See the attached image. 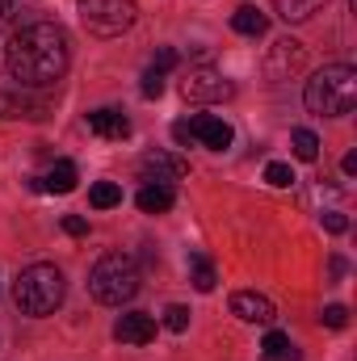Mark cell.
I'll use <instances>...</instances> for the list:
<instances>
[{"instance_id":"cell-27","label":"cell","mask_w":357,"mask_h":361,"mask_svg":"<svg viewBox=\"0 0 357 361\" xmlns=\"http://www.w3.org/2000/svg\"><path fill=\"white\" fill-rule=\"evenodd\" d=\"M152 68H156V72H169V68H177V51H173V47H160Z\"/></svg>"},{"instance_id":"cell-6","label":"cell","mask_w":357,"mask_h":361,"mask_svg":"<svg viewBox=\"0 0 357 361\" xmlns=\"http://www.w3.org/2000/svg\"><path fill=\"white\" fill-rule=\"evenodd\" d=\"M181 97L193 101V105H214V101H227L231 97V85L214 68H189L185 80H181Z\"/></svg>"},{"instance_id":"cell-4","label":"cell","mask_w":357,"mask_h":361,"mask_svg":"<svg viewBox=\"0 0 357 361\" xmlns=\"http://www.w3.org/2000/svg\"><path fill=\"white\" fill-rule=\"evenodd\" d=\"M63 290H68L63 273L55 269V265H47V261H38V265H25V269L17 273V281H13V302H17L25 315H51V311L63 302Z\"/></svg>"},{"instance_id":"cell-31","label":"cell","mask_w":357,"mask_h":361,"mask_svg":"<svg viewBox=\"0 0 357 361\" xmlns=\"http://www.w3.org/2000/svg\"><path fill=\"white\" fill-rule=\"evenodd\" d=\"M341 169H345V177H353V173H357V152L345 156V164H341Z\"/></svg>"},{"instance_id":"cell-17","label":"cell","mask_w":357,"mask_h":361,"mask_svg":"<svg viewBox=\"0 0 357 361\" xmlns=\"http://www.w3.org/2000/svg\"><path fill=\"white\" fill-rule=\"evenodd\" d=\"M261 361H298V349L286 332H269L261 341Z\"/></svg>"},{"instance_id":"cell-12","label":"cell","mask_w":357,"mask_h":361,"mask_svg":"<svg viewBox=\"0 0 357 361\" xmlns=\"http://www.w3.org/2000/svg\"><path fill=\"white\" fill-rule=\"evenodd\" d=\"M173 202H177L173 185H143V189H139V197H135V206H139L143 214H169V210H173Z\"/></svg>"},{"instance_id":"cell-14","label":"cell","mask_w":357,"mask_h":361,"mask_svg":"<svg viewBox=\"0 0 357 361\" xmlns=\"http://www.w3.org/2000/svg\"><path fill=\"white\" fill-rule=\"evenodd\" d=\"M231 30L244 34V38H261V34L269 30V17L257 8V4H240V8L231 13Z\"/></svg>"},{"instance_id":"cell-25","label":"cell","mask_w":357,"mask_h":361,"mask_svg":"<svg viewBox=\"0 0 357 361\" xmlns=\"http://www.w3.org/2000/svg\"><path fill=\"white\" fill-rule=\"evenodd\" d=\"M164 328H169V332H185V328H189V307L173 302V307L164 311Z\"/></svg>"},{"instance_id":"cell-11","label":"cell","mask_w":357,"mask_h":361,"mask_svg":"<svg viewBox=\"0 0 357 361\" xmlns=\"http://www.w3.org/2000/svg\"><path fill=\"white\" fill-rule=\"evenodd\" d=\"M89 130L101 135V139H126V135H131V118H126L122 109H92Z\"/></svg>"},{"instance_id":"cell-16","label":"cell","mask_w":357,"mask_h":361,"mask_svg":"<svg viewBox=\"0 0 357 361\" xmlns=\"http://www.w3.org/2000/svg\"><path fill=\"white\" fill-rule=\"evenodd\" d=\"M298 63H303V47H298L294 38H282V42H273V59H269V72H273V76H282L286 68L294 72Z\"/></svg>"},{"instance_id":"cell-29","label":"cell","mask_w":357,"mask_h":361,"mask_svg":"<svg viewBox=\"0 0 357 361\" xmlns=\"http://www.w3.org/2000/svg\"><path fill=\"white\" fill-rule=\"evenodd\" d=\"M173 139H177L181 147H189V143H193V130H189V118H181V122H173Z\"/></svg>"},{"instance_id":"cell-23","label":"cell","mask_w":357,"mask_h":361,"mask_svg":"<svg viewBox=\"0 0 357 361\" xmlns=\"http://www.w3.org/2000/svg\"><path fill=\"white\" fill-rule=\"evenodd\" d=\"M320 324L324 328H349V307H341V302H332V307H324V315H320Z\"/></svg>"},{"instance_id":"cell-3","label":"cell","mask_w":357,"mask_h":361,"mask_svg":"<svg viewBox=\"0 0 357 361\" xmlns=\"http://www.w3.org/2000/svg\"><path fill=\"white\" fill-rule=\"evenodd\" d=\"M89 294L101 307H122L139 294V265L126 252H105L89 269Z\"/></svg>"},{"instance_id":"cell-15","label":"cell","mask_w":357,"mask_h":361,"mask_svg":"<svg viewBox=\"0 0 357 361\" xmlns=\"http://www.w3.org/2000/svg\"><path fill=\"white\" fill-rule=\"evenodd\" d=\"M76 180H80L76 164H72V160H59V164H55L47 177L38 180V185H42L47 193H72V189H76Z\"/></svg>"},{"instance_id":"cell-21","label":"cell","mask_w":357,"mask_h":361,"mask_svg":"<svg viewBox=\"0 0 357 361\" xmlns=\"http://www.w3.org/2000/svg\"><path fill=\"white\" fill-rule=\"evenodd\" d=\"M189 269H193V290H202V294H210L214 290V265L206 261V257H189Z\"/></svg>"},{"instance_id":"cell-1","label":"cell","mask_w":357,"mask_h":361,"mask_svg":"<svg viewBox=\"0 0 357 361\" xmlns=\"http://www.w3.org/2000/svg\"><path fill=\"white\" fill-rule=\"evenodd\" d=\"M8 76L21 80V89H47L55 80H63L68 63H72V42L63 34V25L55 21H30L8 38Z\"/></svg>"},{"instance_id":"cell-18","label":"cell","mask_w":357,"mask_h":361,"mask_svg":"<svg viewBox=\"0 0 357 361\" xmlns=\"http://www.w3.org/2000/svg\"><path fill=\"white\" fill-rule=\"evenodd\" d=\"M273 4H277L282 21H307V17H315L328 0H273Z\"/></svg>"},{"instance_id":"cell-5","label":"cell","mask_w":357,"mask_h":361,"mask_svg":"<svg viewBox=\"0 0 357 361\" xmlns=\"http://www.w3.org/2000/svg\"><path fill=\"white\" fill-rule=\"evenodd\" d=\"M76 8H80L85 30L97 34V38H118V34L131 30L135 17H139L135 0H76Z\"/></svg>"},{"instance_id":"cell-26","label":"cell","mask_w":357,"mask_h":361,"mask_svg":"<svg viewBox=\"0 0 357 361\" xmlns=\"http://www.w3.org/2000/svg\"><path fill=\"white\" fill-rule=\"evenodd\" d=\"M324 231H332V235H345V231H349V219H345L341 210H324Z\"/></svg>"},{"instance_id":"cell-24","label":"cell","mask_w":357,"mask_h":361,"mask_svg":"<svg viewBox=\"0 0 357 361\" xmlns=\"http://www.w3.org/2000/svg\"><path fill=\"white\" fill-rule=\"evenodd\" d=\"M139 92H143L147 101H156V97L164 92V72H156V68H147V72H143V85H139Z\"/></svg>"},{"instance_id":"cell-13","label":"cell","mask_w":357,"mask_h":361,"mask_svg":"<svg viewBox=\"0 0 357 361\" xmlns=\"http://www.w3.org/2000/svg\"><path fill=\"white\" fill-rule=\"evenodd\" d=\"M0 118H47V105L42 101H30L21 92L0 89Z\"/></svg>"},{"instance_id":"cell-19","label":"cell","mask_w":357,"mask_h":361,"mask_svg":"<svg viewBox=\"0 0 357 361\" xmlns=\"http://www.w3.org/2000/svg\"><path fill=\"white\" fill-rule=\"evenodd\" d=\"M89 202L97 206V210L118 206V202H122V185H118V180H97V185L89 189Z\"/></svg>"},{"instance_id":"cell-22","label":"cell","mask_w":357,"mask_h":361,"mask_svg":"<svg viewBox=\"0 0 357 361\" xmlns=\"http://www.w3.org/2000/svg\"><path fill=\"white\" fill-rule=\"evenodd\" d=\"M265 180L273 185V189H286V185H294V173H290V164L269 160V164H265Z\"/></svg>"},{"instance_id":"cell-32","label":"cell","mask_w":357,"mask_h":361,"mask_svg":"<svg viewBox=\"0 0 357 361\" xmlns=\"http://www.w3.org/2000/svg\"><path fill=\"white\" fill-rule=\"evenodd\" d=\"M13 8H17V0H0V21H4V17H8Z\"/></svg>"},{"instance_id":"cell-9","label":"cell","mask_w":357,"mask_h":361,"mask_svg":"<svg viewBox=\"0 0 357 361\" xmlns=\"http://www.w3.org/2000/svg\"><path fill=\"white\" fill-rule=\"evenodd\" d=\"M114 341H122V345H147V341H156V319L147 311H131V315H122L114 324Z\"/></svg>"},{"instance_id":"cell-2","label":"cell","mask_w":357,"mask_h":361,"mask_svg":"<svg viewBox=\"0 0 357 361\" xmlns=\"http://www.w3.org/2000/svg\"><path fill=\"white\" fill-rule=\"evenodd\" d=\"M303 101L311 114L320 118H341V114H353L357 105V68L349 63H328L324 72H315L303 89Z\"/></svg>"},{"instance_id":"cell-28","label":"cell","mask_w":357,"mask_h":361,"mask_svg":"<svg viewBox=\"0 0 357 361\" xmlns=\"http://www.w3.org/2000/svg\"><path fill=\"white\" fill-rule=\"evenodd\" d=\"M63 231H68V235H89V223H85L80 214H63Z\"/></svg>"},{"instance_id":"cell-7","label":"cell","mask_w":357,"mask_h":361,"mask_svg":"<svg viewBox=\"0 0 357 361\" xmlns=\"http://www.w3.org/2000/svg\"><path fill=\"white\" fill-rule=\"evenodd\" d=\"M189 130H193V143H202L210 152H227L231 139H236V130L223 118H214V114H193L189 118Z\"/></svg>"},{"instance_id":"cell-8","label":"cell","mask_w":357,"mask_h":361,"mask_svg":"<svg viewBox=\"0 0 357 361\" xmlns=\"http://www.w3.org/2000/svg\"><path fill=\"white\" fill-rule=\"evenodd\" d=\"M231 315L244 319V324H273V319H277L273 302H269L265 294H257V290H240V294H231Z\"/></svg>"},{"instance_id":"cell-30","label":"cell","mask_w":357,"mask_h":361,"mask_svg":"<svg viewBox=\"0 0 357 361\" xmlns=\"http://www.w3.org/2000/svg\"><path fill=\"white\" fill-rule=\"evenodd\" d=\"M328 273H332V281H337V277L345 273V261H341V257H332V261H328Z\"/></svg>"},{"instance_id":"cell-20","label":"cell","mask_w":357,"mask_h":361,"mask_svg":"<svg viewBox=\"0 0 357 361\" xmlns=\"http://www.w3.org/2000/svg\"><path fill=\"white\" fill-rule=\"evenodd\" d=\"M290 147H294V156L307 160V164L320 156V139H315V130H307V126H298V130L290 135Z\"/></svg>"},{"instance_id":"cell-10","label":"cell","mask_w":357,"mask_h":361,"mask_svg":"<svg viewBox=\"0 0 357 361\" xmlns=\"http://www.w3.org/2000/svg\"><path fill=\"white\" fill-rule=\"evenodd\" d=\"M139 169H143V177H152L156 185L181 180L185 173H189V164H185L181 156H169V152H147V156L139 160Z\"/></svg>"}]
</instances>
